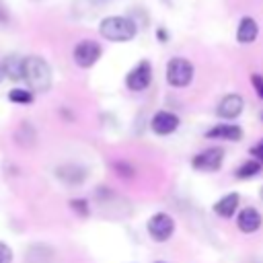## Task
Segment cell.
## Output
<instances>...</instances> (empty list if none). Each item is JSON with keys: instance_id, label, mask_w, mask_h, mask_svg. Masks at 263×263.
Segmentation results:
<instances>
[{"instance_id": "6da1fadb", "label": "cell", "mask_w": 263, "mask_h": 263, "mask_svg": "<svg viewBox=\"0 0 263 263\" xmlns=\"http://www.w3.org/2000/svg\"><path fill=\"white\" fill-rule=\"evenodd\" d=\"M23 80L31 90L45 92L51 86V68L39 55H27L23 62Z\"/></svg>"}, {"instance_id": "7a4b0ae2", "label": "cell", "mask_w": 263, "mask_h": 263, "mask_svg": "<svg viewBox=\"0 0 263 263\" xmlns=\"http://www.w3.org/2000/svg\"><path fill=\"white\" fill-rule=\"evenodd\" d=\"M99 33H101V37H105L107 41L125 43V41H132V39L136 37L138 25H136L129 16H107V18L101 21Z\"/></svg>"}, {"instance_id": "3957f363", "label": "cell", "mask_w": 263, "mask_h": 263, "mask_svg": "<svg viewBox=\"0 0 263 263\" xmlns=\"http://www.w3.org/2000/svg\"><path fill=\"white\" fill-rule=\"evenodd\" d=\"M193 64L185 58H171L166 64V82L175 88L189 86L193 80Z\"/></svg>"}, {"instance_id": "277c9868", "label": "cell", "mask_w": 263, "mask_h": 263, "mask_svg": "<svg viewBox=\"0 0 263 263\" xmlns=\"http://www.w3.org/2000/svg\"><path fill=\"white\" fill-rule=\"evenodd\" d=\"M224 162V150L220 146H210L197 152L191 160V166L199 173H216Z\"/></svg>"}, {"instance_id": "5b68a950", "label": "cell", "mask_w": 263, "mask_h": 263, "mask_svg": "<svg viewBox=\"0 0 263 263\" xmlns=\"http://www.w3.org/2000/svg\"><path fill=\"white\" fill-rule=\"evenodd\" d=\"M146 228H148V234L156 242H166L175 232V220L164 212H156V214L150 216Z\"/></svg>"}, {"instance_id": "8992f818", "label": "cell", "mask_w": 263, "mask_h": 263, "mask_svg": "<svg viewBox=\"0 0 263 263\" xmlns=\"http://www.w3.org/2000/svg\"><path fill=\"white\" fill-rule=\"evenodd\" d=\"M101 53H103V49H101V45H99L97 41H92V39H82V41L76 43V47H74V51H72V58H74L76 66H80V68H90V66H95V64L99 62Z\"/></svg>"}, {"instance_id": "52a82bcc", "label": "cell", "mask_w": 263, "mask_h": 263, "mask_svg": "<svg viewBox=\"0 0 263 263\" xmlns=\"http://www.w3.org/2000/svg\"><path fill=\"white\" fill-rule=\"evenodd\" d=\"M150 82H152V66H150L148 60L138 62V64L127 72V76H125V86H127L129 90H134V92H140V90L148 88Z\"/></svg>"}, {"instance_id": "ba28073f", "label": "cell", "mask_w": 263, "mask_h": 263, "mask_svg": "<svg viewBox=\"0 0 263 263\" xmlns=\"http://www.w3.org/2000/svg\"><path fill=\"white\" fill-rule=\"evenodd\" d=\"M242 109H245V99L236 92H230V95L222 97V101L216 107V113L222 119H234L242 113Z\"/></svg>"}, {"instance_id": "9c48e42d", "label": "cell", "mask_w": 263, "mask_h": 263, "mask_svg": "<svg viewBox=\"0 0 263 263\" xmlns=\"http://www.w3.org/2000/svg\"><path fill=\"white\" fill-rule=\"evenodd\" d=\"M179 123H181V121H179V117H177L175 113H171V111H156V113L152 115L150 127H152V132L158 134V136H168V134L177 132Z\"/></svg>"}, {"instance_id": "30bf717a", "label": "cell", "mask_w": 263, "mask_h": 263, "mask_svg": "<svg viewBox=\"0 0 263 263\" xmlns=\"http://www.w3.org/2000/svg\"><path fill=\"white\" fill-rule=\"evenodd\" d=\"M261 222H263V218H261L259 210H255V208H245V210H240V212H238V218H236L238 230H240V232H247V234L259 230V228H261Z\"/></svg>"}, {"instance_id": "8fae6325", "label": "cell", "mask_w": 263, "mask_h": 263, "mask_svg": "<svg viewBox=\"0 0 263 263\" xmlns=\"http://www.w3.org/2000/svg\"><path fill=\"white\" fill-rule=\"evenodd\" d=\"M208 138L212 140H228V142H238L242 138V127L234 123H218L212 129L205 132Z\"/></svg>"}, {"instance_id": "7c38bea8", "label": "cell", "mask_w": 263, "mask_h": 263, "mask_svg": "<svg viewBox=\"0 0 263 263\" xmlns=\"http://www.w3.org/2000/svg\"><path fill=\"white\" fill-rule=\"evenodd\" d=\"M259 35V25L253 16H242L240 23H238V29H236V41L242 43V45H249L257 39Z\"/></svg>"}, {"instance_id": "4fadbf2b", "label": "cell", "mask_w": 263, "mask_h": 263, "mask_svg": "<svg viewBox=\"0 0 263 263\" xmlns=\"http://www.w3.org/2000/svg\"><path fill=\"white\" fill-rule=\"evenodd\" d=\"M23 62H25V58H21L16 53L6 55L2 60V64H0L4 76H8L10 80H23Z\"/></svg>"}, {"instance_id": "5bb4252c", "label": "cell", "mask_w": 263, "mask_h": 263, "mask_svg": "<svg viewBox=\"0 0 263 263\" xmlns=\"http://www.w3.org/2000/svg\"><path fill=\"white\" fill-rule=\"evenodd\" d=\"M238 201H240L238 193H228V195L220 197V199L214 203V212H216L220 218H230V216L238 210Z\"/></svg>"}, {"instance_id": "9a60e30c", "label": "cell", "mask_w": 263, "mask_h": 263, "mask_svg": "<svg viewBox=\"0 0 263 263\" xmlns=\"http://www.w3.org/2000/svg\"><path fill=\"white\" fill-rule=\"evenodd\" d=\"M261 168H263V164L261 162H257L255 158H251V160H247V162H242L238 168H236V179H251V177H257L259 173H261Z\"/></svg>"}, {"instance_id": "2e32d148", "label": "cell", "mask_w": 263, "mask_h": 263, "mask_svg": "<svg viewBox=\"0 0 263 263\" xmlns=\"http://www.w3.org/2000/svg\"><path fill=\"white\" fill-rule=\"evenodd\" d=\"M8 101L14 105H29V103H33V90L12 88V90H8Z\"/></svg>"}, {"instance_id": "e0dca14e", "label": "cell", "mask_w": 263, "mask_h": 263, "mask_svg": "<svg viewBox=\"0 0 263 263\" xmlns=\"http://www.w3.org/2000/svg\"><path fill=\"white\" fill-rule=\"evenodd\" d=\"M113 168L117 171V175H119V177H132V175H134V168H132L127 162H121V160L113 162Z\"/></svg>"}, {"instance_id": "ac0fdd59", "label": "cell", "mask_w": 263, "mask_h": 263, "mask_svg": "<svg viewBox=\"0 0 263 263\" xmlns=\"http://www.w3.org/2000/svg\"><path fill=\"white\" fill-rule=\"evenodd\" d=\"M70 205H72V210L78 212L80 216H88V203H86V199H72Z\"/></svg>"}, {"instance_id": "d6986e66", "label": "cell", "mask_w": 263, "mask_h": 263, "mask_svg": "<svg viewBox=\"0 0 263 263\" xmlns=\"http://www.w3.org/2000/svg\"><path fill=\"white\" fill-rule=\"evenodd\" d=\"M249 152H251V156H253L257 162H261V164H263V138H261L257 144H253Z\"/></svg>"}, {"instance_id": "ffe728a7", "label": "cell", "mask_w": 263, "mask_h": 263, "mask_svg": "<svg viewBox=\"0 0 263 263\" xmlns=\"http://www.w3.org/2000/svg\"><path fill=\"white\" fill-rule=\"evenodd\" d=\"M0 263H12V249L0 240Z\"/></svg>"}, {"instance_id": "44dd1931", "label": "cell", "mask_w": 263, "mask_h": 263, "mask_svg": "<svg viewBox=\"0 0 263 263\" xmlns=\"http://www.w3.org/2000/svg\"><path fill=\"white\" fill-rule=\"evenodd\" d=\"M251 84H253L255 92L263 99V74H251Z\"/></svg>"}, {"instance_id": "7402d4cb", "label": "cell", "mask_w": 263, "mask_h": 263, "mask_svg": "<svg viewBox=\"0 0 263 263\" xmlns=\"http://www.w3.org/2000/svg\"><path fill=\"white\" fill-rule=\"evenodd\" d=\"M8 23V10L4 8V4L0 2V25H6Z\"/></svg>"}, {"instance_id": "603a6c76", "label": "cell", "mask_w": 263, "mask_h": 263, "mask_svg": "<svg viewBox=\"0 0 263 263\" xmlns=\"http://www.w3.org/2000/svg\"><path fill=\"white\" fill-rule=\"evenodd\" d=\"M158 37H160V41L164 43V41H166V31H164V29H158Z\"/></svg>"}, {"instance_id": "cb8c5ba5", "label": "cell", "mask_w": 263, "mask_h": 263, "mask_svg": "<svg viewBox=\"0 0 263 263\" xmlns=\"http://www.w3.org/2000/svg\"><path fill=\"white\" fill-rule=\"evenodd\" d=\"M4 80V72H2V66H0V82Z\"/></svg>"}, {"instance_id": "d4e9b609", "label": "cell", "mask_w": 263, "mask_h": 263, "mask_svg": "<svg viewBox=\"0 0 263 263\" xmlns=\"http://www.w3.org/2000/svg\"><path fill=\"white\" fill-rule=\"evenodd\" d=\"M259 195H261V199H263V187H261V189H259Z\"/></svg>"}, {"instance_id": "484cf974", "label": "cell", "mask_w": 263, "mask_h": 263, "mask_svg": "<svg viewBox=\"0 0 263 263\" xmlns=\"http://www.w3.org/2000/svg\"><path fill=\"white\" fill-rule=\"evenodd\" d=\"M164 2H166V4H171V0H164Z\"/></svg>"}, {"instance_id": "4316f807", "label": "cell", "mask_w": 263, "mask_h": 263, "mask_svg": "<svg viewBox=\"0 0 263 263\" xmlns=\"http://www.w3.org/2000/svg\"><path fill=\"white\" fill-rule=\"evenodd\" d=\"M156 263H164V261H156Z\"/></svg>"}, {"instance_id": "83f0119b", "label": "cell", "mask_w": 263, "mask_h": 263, "mask_svg": "<svg viewBox=\"0 0 263 263\" xmlns=\"http://www.w3.org/2000/svg\"><path fill=\"white\" fill-rule=\"evenodd\" d=\"M261 119H263V113H261Z\"/></svg>"}]
</instances>
